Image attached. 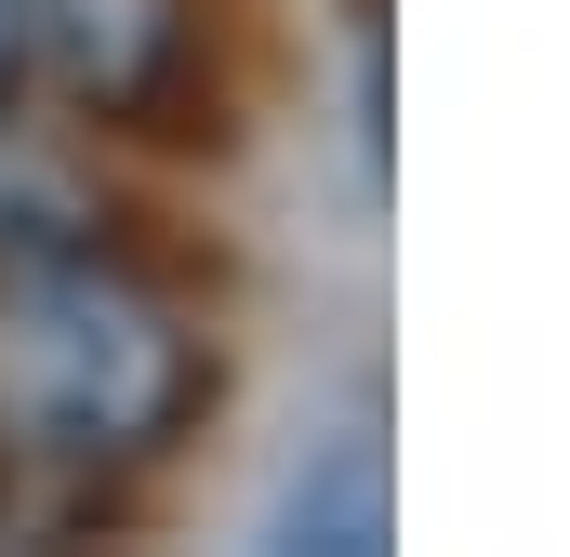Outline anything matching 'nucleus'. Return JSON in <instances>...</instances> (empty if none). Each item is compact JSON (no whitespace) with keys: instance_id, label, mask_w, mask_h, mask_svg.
Segmentation results:
<instances>
[{"instance_id":"f257e3e1","label":"nucleus","mask_w":570,"mask_h":557,"mask_svg":"<svg viewBox=\"0 0 570 557\" xmlns=\"http://www.w3.org/2000/svg\"><path fill=\"white\" fill-rule=\"evenodd\" d=\"M199 399L186 319L107 253H27L0 266V412L67 465H134Z\"/></svg>"},{"instance_id":"f03ea898","label":"nucleus","mask_w":570,"mask_h":557,"mask_svg":"<svg viewBox=\"0 0 570 557\" xmlns=\"http://www.w3.org/2000/svg\"><path fill=\"white\" fill-rule=\"evenodd\" d=\"M27 40H53L80 107H159L186 67V0H27Z\"/></svg>"},{"instance_id":"7ed1b4c3","label":"nucleus","mask_w":570,"mask_h":557,"mask_svg":"<svg viewBox=\"0 0 570 557\" xmlns=\"http://www.w3.org/2000/svg\"><path fill=\"white\" fill-rule=\"evenodd\" d=\"M27 53H40V40H27V0H0V94L27 80Z\"/></svg>"}]
</instances>
